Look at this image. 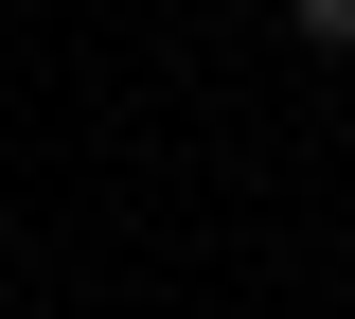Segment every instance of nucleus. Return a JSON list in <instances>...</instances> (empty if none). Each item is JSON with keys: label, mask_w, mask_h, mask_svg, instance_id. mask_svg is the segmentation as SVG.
<instances>
[{"label": "nucleus", "mask_w": 355, "mask_h": 319, "mask_svg": "<svg viewBox=\"0 0 355 319\" xmlns=\"http://www.w3.org/2000/svg\"><path fill=\"white\" fill-rule=\"evenodd\" d=\"M302 18V53H355V0H284Z\"/></svg>", "instance_id": "1"}, {"label": "nucleus", "mask_w": 355, "mask_h": 319, "mask_svg": "<svg viewBox=\"0 0 355 319\" xmlns=\"http://www.w3.org/2000/svg\"><path fill=\"white\" fill-rule=\"evenodd\" d=\"M0 319H18V302H0Z\"/></svg>", "instance_id": "2"}]
</instances>
